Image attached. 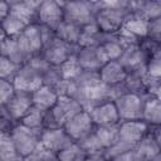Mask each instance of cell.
<instances>
[{"label": "cell", "mask_w": 161, "mask_h": 161, "mask_svg": "<svg viewBox=\"0 0 161 161\" xmlns=\"http://www.w3.org/2000/svg\"><path fill=\"white\" fill-rule=\"evenodd\" d=\"M96 25L106 35L117 34L130 13V1H96Z\"/></svg>", "instance_id": "obj_1"}, {"label": "cell", "mask_w": 161, "mask_h": 161, "mask_svg": "<svg viewBox=\"0 0 161 161\" xmlns=\"http://www.w3.org/2000/svg\"><path fill=\"white\" fill-rule=\"evenodd\" d=\"M151 127L145 121H126L119 123L118 141L104 151L108 161L136 147V145L150 132Z\"/></svg>", "instance_id": "obj_2"}, {"label": "cell", "mask_w": 161, "mask_h": 161, "mask_svg": "<svg viewBox=\"0 0 161 161\" xmlns=\"http://www.w3.org/2000/svg\"><path fill=\"white\" fill-rule=\"evenodd\" d=\"M84 108L82 104L72 97L68 96H59L55 106L47 112L44 128H55V127H64V125L75 114L82 112Z\"/></svg>", "instance_id": "obj_3"}, {"label": "cell", "mask_w": 161, "mask_h": 161, "mask_svg": "<svg viewBox=\"0 0 161 161\" xmlns=\"http://www.w3.org/2000/svg\"><path fill=\"white\" fill-rule=\"evenodd\" d=\"M9 131L18 153L23 157L30 156L40 145L43 130H33L23 123H16Z\"/></svg>", "instance_id": "obj_4"}, {"label": "cell", "mask_w": 161, "mask_h": 161, "mask_svg": "<svg viewBox=\"0 0 161 161\" xmlns=\"http://www.w3.org/2000/svg\"><path fill=\"white\" fill-rule=\"evenodd\" d=\"M64 21L77 26H86L94 23L97 14L96 1H64Z\"/></svg>", "instance_id": "obj_5"}, {"label": "cell", "mask_w": 161, "mask_h": 161, "mask_svg": "<svg viewBox=\"0 0 161 161\" xmlns=\"http://www.w3.org/2000/svg\"><path fill=\"white\" fill-rule=\"evenodd\" d=\"M33 107V98L30 93L16 91L14 97L5 104L1 106L3 109V127L5 123L9 125L11 128L14 125L20 123V121L24 118V116L29 112V109Z\"/></svg>", "instance_id": "obj_6"}, {"label": "cell", "mask_w": 161, "mask_h": 161, "mask_svg": "<svg viewBox=\"0 0 161 161\" xmlns=\"http://www.w3.org/2000/svg\"><path fill=\"white\" fill-rule=\"evenodd\" d=\"M148 97H143L136 93L123 92L113 102L117 107L119 121H141L143 117L145 102Z\"/></svg>", "instance_id": "obj_7"}, {"label": "cell", "mask_w": 161, "mask_h": 161, "mask_svg": "<svg viewBox=\"0 0 161 161\" xmlns=\"http://www.w3.org/2000/svg\"><path fill=\"white\" fill-rule=\"evenodd\" d=\"M150 57V45L147 40L140 44L127 47L118 59V63L128 72H146V64Z\"/></svg>", "instance_id": "obj_8"}, {"label": "cell", "mask_w": 161, "mask_h": 161, "mask_svg": "<svg viewBox=\"0 0 161 161\" xmlns=\"http://www.w3.org/2000/svg\"><path fill=\"white\" fill-rule=\"evenodd\" d=\"M79 47L77 45H72L68 44L63 40H60L59 38H53L50 42H48L47 44H44L43 50H42V55L44 57V59L53 67H60L62 64H64L69 58H72Z\"/></svg>", "instance_id": "obj_9"}, {"label": "cell", "mask_w": 161, "mask_h": 161, "mask_svg": "<svg viewBox=\"0 0 161 161\" xmlns=\"http://www.w3.org/2000/svg\"><path fill=\"white\" fill-rule=\"evenodd\" d=\"M18 43L28 58V60L35 55H39L43 50V34L42 25L39 23H34L28 25L18 36Z\"/></svg>", "instance_id": "obj_10"}, {"label": "cell", "mask_w": 161, "mask_h": 161, "mask_svg": "<svg viewBox=\"0 0 161 161\" xmlns=\"http://www.w3.org/2000/svg\"><path fill=\"white\" fill-rule=\"evenodd\" d=\"M36 21L52 30H57L58 26L64 21L63 3L47 0L42 1L36 11Z\"/></svg>", "instance_id": "obj_11"}, {"label": "cell", "mask_w": 161, "mask_h": 161, "mask_svg": "<svg viewBox=\"0 0 161 161\" xmlns=\"http://www.w3.org/2000/svg\"><path fill=\"white\" fill-rule=\"evenodd\" d=\"M14 86L16 91L20 92H26V93H33L36 89H39L44 84L43 79V73L34 68L31 64L25 63L20 67L15 79H14Z\"/></svg>", "instance_id": "obj_12"}, {"label": "cell", "mask_w": 161, "mask_h": 161, "mask_svg": "<svg viewBox=\"0 0 161 161\" xmlns=\"http://www.w3.org/2000/svg\"><path fill=\"white\" fill-rule=\"evenodd\" d=\"M63 128L65 130V132L69 135V137L74 142H79L80 140H83L84 137L91 135L94 131L96 126H94V123L91 118L89 112L83 109L82 112H79L78 114L72 117L64 125Z\"/></svg>", "instance_id": "obj_13"}, {"label": "cell", "mask_w": 161, "mask_h": 161, "mask_svg": "<svg viewBox=\"0 0 161 161\" xmlns=\"http://www.w3.org/2000/svg\"><path fill=\"white\" fill-rule=\"evenodd\" d=\"M74 141L69 137L63 127L44 128L40 137V145L49 152L58 155L60 151L70 146Z\"/></svg>", "instance_id": "obj_14"}, {"label": "cell", "mask_w": 161, "mask_h": 161, "mask_svg": "<svg viewBox=\"0 0 161 161\" xmlns=\"http://www.w3.org/2000/svg\"><path fill=\"white\" fill-rule=\"evenodd\" d=\"M75 57L79 65L87 70H101V68L109 62L102 45L78 48Z\"/></svg>", "instance_id": "obj_15"}, {"label": "cell", "mask_w": 161, "mask_h": 161, "mask_svg": "<svg viewBox=\"0 0 161 161\" xmlns=\"http://www.w3.org/2000/svg\"><path fill=\"white\" fill-rule=\"evenodd\" d=\"M91 118L94 123L96 127L99 126H113V125H119V116L117 107L113 101H108L104 103H101L89 111Z\"/></svg>", "instance_id": "obj_16"}, {"label": "cell", "mask_w": 161, "mask_h": 161, "mask_svg": "<svg viewBox=\"0 0 161 161\" xmlns=\"http://www.w3.org/2000/svg\"><path fill=\"white\" fill-rule=\"evenodd\" d=\"M148 45H150V57L146 64V80L150 94V91L156 84L161 83V47H157L151 42H148Z\"/></svg>", "instance_id": "obj_17"}, {"label": "cell", "mask_w": 161, "mask_h": 161, "mask_svg": "<svg viewBox=\"0 0 161 161\" xmlns=\"http://www.w3.org/2000/svg\"><path fill=\"white\" fill-rule=\"evenodd\" d=\"M148 23L150 21L146 18H143L141 14L130 10V13L123 23V26L121 29L123 31H126L127 34H130L131 36H133L135 39H137L138 42H143L147 39Z\"/></svg>", "instance_id": "obj_18"}, {"label": "cell", "mask_w": 161, "mask_h": 161, "mask_svg": "<svg viewBox=\"0 0 161 161\" xmlns=\"http://www.w3.org/2000/svg\"><path fill=\"white\" fill-rule=\"evenodd\" d=\"M99 75L103 84L108 87H118L125 83L128 72L118 63V60H111L101 68Z\"/></svg>", "instance_id": "obj_19"}, {"label": "cell", "mask_w": 161, "mask_h": 161, "mask_svg": "<svg viewBox=\"0 0 161 161\" xmlns=\"http://www.w3.org/2000/svg\"><path fill=\"white\" fill-rule=\"evenodd\" d=\"M0 50H1V57L10 59L11 62L16 63L18 65H23V64L28 63V58L23 53L16 36H6L1 31Z\"/></svg>", "instance_id": "obj_20"}, {"label": "cell", "mask_w": 161, "mask_h": 161, "mask_svg": "<svg viewBox=\"0 0 161 161\" xmlns=\"http://www.w3.org/2000/svg\"><path fill=\"white\" fill-rule=\"evenodd\" d=\"M31 98H33V106H35L45 112H49L55 106V103L59 98V93L54 88L43 84L39 89H36L35 92L31 93Z\"/></svg>", "instance_id": "obj_21"}, {"label": "cell", "mask_w": 161, "mask_h": 161, "mask_svg": "<svg viewBox=\"0 0 161 161\" xmlns=\"http://www.w3.org/2000/svg\"><path fill=\"white\" fill-rule=\"evenodd\" d=\"M130 10L141 14L148 21L161 18V0L130 1Z\"/></svg>", "instance_id": "obj_22"}, {"label": "cell", "mask_w": 161, "mask_h": 161, "mask_svg": "<svg viewBox=\"0 0 161 161\" xmlns=\"http://www.w3.org/2000/svg\"><path fill=\"white\" fill-rule=\"evenodd\" d=\"M106 34H103L99 28L96 25V23H92L89 25H86L82 28L80 38L78 47L86 48V47H99L106 39Z\"/></svg>", "instance_id": "obj_23"}, {"label": "cell", "mask_w": 161, "mask_h": 161, "mask_svg": "<svg viewBox=\"0 0 161 161\" xmlns=\"http://www.w3.org/2000/svg\"><path fill=\"white\" fill-rule=\"evenodd\" d=\"M142 121H145L150 127L161 126V101L152 96L146 99Z\"/></svg>", "instance_id": "obj_24"}, {"label": "cell", "mask_w": 161, "mask_h": 161, "mask_svg": "<svg viewBox=\"0 0 161 161\" xmlns=\"http://www.w3.org/2000/svg\"><path fill=\"white\" fill-rule=\"evenodd\" d=\"M135 150H136L146 161H151V160L161 151V148H160V146H158V143H157V141H156V138H155V136H153V133H152L151 130H150V132L136 145Z\"/></svg>", "instance_id": "obj_25"}, {"label": "cell", "mask_w": 161, "mask_h": 161, "mask_svg": "<svg viewBox=\"0 0 161 161\" xmlns=\"http://www.w3.org/2000/svg\"><path fill=\"white\" fill-rule=\"evenodd\" d=\"M80 31H82V28L80 26H77L74 24L63 21L58 26V29L55 30V35L60 40H63V42H65L68 44H72V45H77L78 47L79 38H80Z\"/></svg>", "instance_id": "obj_26"}, {"label": "cell", "mask_w": 161, "mask_h": 161, "mask_svg": "<svg viewBox=\"0 0 161 161\" xmlns=\"http://www.w3.org/2000/svg\"><path fill=\"white\" fill-rule=\"evenodd\" d=\"M94 133L97 135L98 140L101 141L104 150L112 147L117 141L119 136V125L113 126H99L94 128Z\"/></svg>", "instance_id": "obj_27"}, {"label": "cell", "mask_w": 161, "mask_h": 161, "mask_svg": "<svg viewBox=\"0 0 161 161\" xmlns=\"http://www.w3.org/2000/svg\"><path fill=\"white\" fill-rule=\"evenodd\" d=\"M102 48L104 49L109 62L111 60H118L119 57L122 55L123 50L126 49V47L123 45V43L118 39V36L114 35H107L104 42L102 43Z\"/></svg>", "instance_id": "obj_28"}, {"label": "cell", "mask_w": 161, "mask_h": 161, "mask_svg": "<svg viewBox=\"0 0 161 161\" xmlns=\"http://www.w3.org/2000/svg\"><path fill=\"white\" fill-rule=\"evenodd\" d=\"M45 116H47L45 111L33 106L29 109V112L24 116V118L20 121V123H23L24 126L33 128V130H44Z\"/></svg>", "instance_id": "obj_29"}, {"label": "cell", "mask_w": 161, "mask_h": 161, "mask_svg": "<svg viewBox=\"0 0 161 161\" xmlns=\"http://www.w3.org/2000/svg\"><path fill=\"white\" fill-rule=\"evenodd\" d=\"M87 156V152L77 142H73L57 155L59 161H84Z\"/></svg>", "instance_id": "obj_30"}, {"label": "cell", "mask_w": 161, "mask_h": 161, "mask_svg": "<svg viewBox=\"0 0 161 161\" xmlns=\"http://www.w3.org/2000/svg\"><path fill=\"white\" fill-rule=\"evenodd\" d=\"M59 68H60L62 77L64 80H75L83 70V68L79 65V63L77 60L75 54L72 58H69L64 64H62Z\"/></svg>", "instance_id": "obj_31"}, {"label": "cell", "mask_w": 161, "mask_h": 161, "mask_svg": "<svg viewBox=\"0 0 161 161\" xmlns=\"http://www.w3.org/2000/svg\"><path fill=\"white\" fill-rule=\"evenodd\" d=\"M73 82H75L78 86L87 88V89L94 88L102 83L99 70H87V69H83L82 73L79 74V77Z\"/></svg>", "instance_id": "obj_32"}, {"label": "cell", "mask_w": 161, "mask_h": 161, "mask_svg": "<svg viewBox=\"0 0 161 161\" xmlns=\"http://www.w3.org/2000/svg\"><path fill=\"white\" fill-rule=\"evenodd\" d=\"M20 67L21 65H18L16 63L11 62L10 59L0 55V79L14 82Z\"/></svg>", "instance_id": "obj_33"}, {"label": "cell", "mask_w": 161, "mask_h": 161, "mask_svg": "<svg viewBox=\"0 0 161 161\" xmlns=\"http://www.w3.org/2000/svg\"><path fill=\"white\" fill-rule=\"evenodd\" d=\"M86 152L87 155H93V153H103L106 150L103 148L101 141L98 140L97 135L94 133V131L88 135L87 137H84L83 140H80L79 142H77Z\"/></svg>", "instance_id": "obj_34"}, {"label": "cell", "mask_w": 161, "mask_h": 161, "mask_svg": "<svg viewBox=\"0 0 161 161\" xmlns=\"http://www.w3.org/2000/svg\"><path fill=\"white\" fill-rule=\"evenodd\" d=\"M18 151L15 148L14 141L11 138L10 131L9 130H1V136H0V158H6L10 156L16 155Z\"/></svg>", "instance_id": "obj_35"}, {"label": "cell", "mask_w": 161, "mask_h": 161, "mask_svg": "<svg viewBox=\"0 0 161 161\" xmlns=\"http://www.w3.org/2000/svg\"><path fill=\"white\" fill-rule=\"evenodd\" d=\"M147 40L153 43L157 47H161V18L150 20Z\"/></svg>", "instance_id": "obj_36"}, {"label": "cell", "mask_w": 161, "mask_h": 161, "mask_svg": "<svg viewBox=\"0 0 161 161\" xmlns=\"http://www.w3.org/2000/svg\"><path fill=\"white\" fill-rule=\"evenodd\" d=\"M16 93V88L13 82L0 79V104L5 106Z\"/></svg>", "instance_id": "obj_37"}, {"label": "cell", "mask_w": 161, "mask_h": 161, "mask_svg": "<svg viewBox=\"0 0 161 161\" xmlns=\"http://www.w3.org/2000/svg\"><path fill=\"white\" fill-rule=\"evenodd\" d=\"M111 161H146V160L135 148H132V150H130L127 152H123L119 156L112 158Z\"/></svg>", "instance_id": "obj_38"}, {"label": "cell", "mask_w": 161, "mask_h": 161, "mask_svg": "<svg viewBox=\"0 0 161 161\" xmlns=\"http://www.w3.org/2000/svg\"><path fill=\"white\" fill-rule=\"evenodd\" d=\"M10 10H11V4H10V1L3 0L1 4H0V20H4V19L10 14Z\"/></svg>", "instance_id": "obj_39"}, {"label": "cell", "mask_w": 161, "mask_h": 161, "mask_svg": "<svg viewBox=\"0 0 161 161\" xmlns=\"http://www.w3.org/2000/svg\"><path fill=\"white\" fill-rule=\"evenodd\" d=\"M84 161H108L107 157L104 156V152L103 153H93V155H88L86 157Z\"/></svg>", "instance_id": "obj_40"}, {"label": "cell", "mask_w": 161, "mask_h": 161, "mask_svg": "<svg viewBox=\"0 0 161 161\" xmlns=\"http://www.w3.org/2000/svg\"><path fill=\"white\" fill-rule=\"evenodd\" d=\"M155 97V98H157L158 101H161V83H158V84H156L151 91H150V97Z\"/></svg>", "instance_id": "obj_41"}, {"label": "cell", "mask_w": 161, "mask_h": 161, "mask_svg": "<svg viewBox=\"0 0 161 161\" xmlns=\"http://www.w3.org/2000/svg\"><path fill=\"white\" fill-rule=\"evenodd\" d=\"M151 131H152V133H153V136H155V138H156V141H157V143L161 148V126L151 127Z\"/></svg>", "instance_id": "obj_42"}, {"label": "cell", "mask_w": 161, "mask_h": 161, "mask_svg": "<svg viewBox=\"0 0 161 161\" xmlns=\"http://www.w3.org/2000/svg\"><path fill=\"white\" fill-rule=\"evenodd\" d=\"M25 157H23L21 155L16 153L14 156H10V157H6V158H0V161H24Z\"/></svg>", "instance_id": "obj_43"}, {"label": "cell", "mask_w": 161, "mask_h": 161, "mask_svg": "<svg viewBox=\"0 0 161 161\" xmlns=\"http://www.w3.org/2000/svg\"><path fill=\"white\" fill-rule=\"evenodd\" d=\"M24 161H38V160H36V158H35L33 155H30V156L25 157V158H24Z\"/></svg>", "instance_id": "obj_44"}, {"label": "cell", "mask_w": 161, "mask_h": 161, "mask_svg": "<svg viewBox=\"0 0 161 161\" xmlns=\"http://www.w3.org/2000/svg\"><path fill=\"white\" fill-rule=\"evenodd\" d=\"M151 161H161V151H160V152H158V153H157V155H156Z\"/></svg>", "instance_id": "obj_45"}]
</instances>
